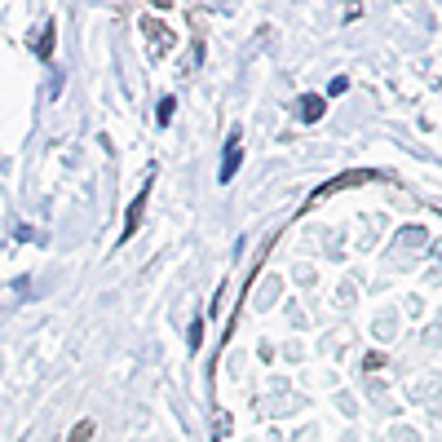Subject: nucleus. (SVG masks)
Instances as JSON below:
<instances>
[{
	"label": "nucleus",
	"instance_id": "1",
	"mask_svg": "<svg viewBox=\"0 0 442 442\" xmlns=\"http://www.w3.org/2000/svg\"><path fill=\"white\" fill-rule=\"evenodd\" d=\"M142 31H146V40H151V58H164L168 49H173V31L164 27V23H159V18H142Z\"/></svg>",
	"mask_w": 442,
	"mask_h": 442
},
{
	"label": "nucleus",
	"instance_id": "2",
	"mask_svg": "<svg viewBox=\"0 0 442 442\" xmlns=\"http://www.w3.org/2000/svg\"><path fill=\"white\" fill-rule=\"evenodd\" d=\"M146 195H151V186H142V195L133 199V208H129V217H124V239L137 230V221H142V212H146Z\"/></svg>",
	"mask_w": 442,
	"mask_h": 442
},
{
	"label": "nucleus",
	"instance_id": "3",
	"mask_svg": "<svg viewBox=\"0 0 442 442\" xmlns=\"http://www.w3.org/2000/svg\"><path fill=\"white\" fill-rule=\"evenodd\" d=\"M235 168H239V142H230V146H226V164H221V182H230V177H235Z\"/></svg>",
	"mask_w": 442,
	"mask_h": 442
},
{
	"label": "nucleus",
	"instance_id": "4",
	"mask_svg": "<svg viewBox=\"0 0 442 442\" xmlns=\"http://www.w3.org/2000/svg\"><path fill=\"white\" fill-rule=\"evenodd\" d=\"M53 40H58V31H53V23H49V27H45V36L36 40V53H40V58H53Z\"/></svg>",
	"mask_w": 442,
	"mask_h": 442
},
{
	"label": "nucleus",
	"instance_id": "5",
	"mask_svg": "<svg viewBox=\"0 0 442 442\" xmlns=\"http://www.w3.org/2000/svg\"><path fill=\"white\" fill-rule=\"evenodd\" d=\"M301 111H306V119H323V97H306Z\"/></svg>",
	"mask_w": 442,
	"mask_h": 442
},
{
	"label": "nucleus",
	"instance_id": "6",
	"mask_svg": "<svg viewBox=\"0 0 442 442\" xmlns=\"http://www.w3.org/2000/svg\"><path fill=\"white\" fill-rule=\"evenodd\" d=\"M89 438H93V420H80V425L71 429V438H67V442H89Z\"/></svg>",
	"mask_w": 442,
	"mask_h": 442
},
{
	"label": "nucleus",
	"instance_id": "7",
	"mask_svg": "<svg viewBox=\"0 0 442 442\" xmlns=\"http://www.w3.org/2000/svg\"><path fill=\"white\" fill-rule=\"evenodd\" d=\"M173 107H177L173 97H164V102H159V124H164V119H173Z\"/></svg>",
	"mask_w": 442,
	"mask_h": 442
},
{
	"label": "nucleus",
	"instance_id": "8",
	"mask_svg": "<svg viewBox=\"0 0 442 442\" xmlns=\"http://www.w3.org/2000/svg\"><path fill=\"white\" fill-rule=\"evenodd\" d=\"M345 89H350V80H340V75H336L332 85H328V93H332V97H336V93H345Z\"/></svg>",
	"mask_w": 442,
	"mask_h": 442
},
{
	"label": "nucleus",
	"instance_id": "9",
	"mask_svg": "<svg viewBox=\"0 0 442 442\" xmlns=\"http://www.w3.org/2000/svg\"><path fill=\"white\" fill-rule=\"evenodd\" d=\"M367 372H376V367H385V354H367V363H363Z\"/></svg>",
	"mask_w": 442,
	"mask_h": 442
},
{
	"label": "nucleus",
	"instance_id": "10",
	"mask_svg": "<svg viewBox=\"0 0 442 442\" xmlns=\"http://www.w3.org/2000/svg\"><path fill=\"white\" fill-rule=\"evenodd\" d=\"M155 5H159V9H164V5H173V0H155Z\"/></svg>",
	"mask_w": 442,
	"mask_h": 442
}]
</instances>
